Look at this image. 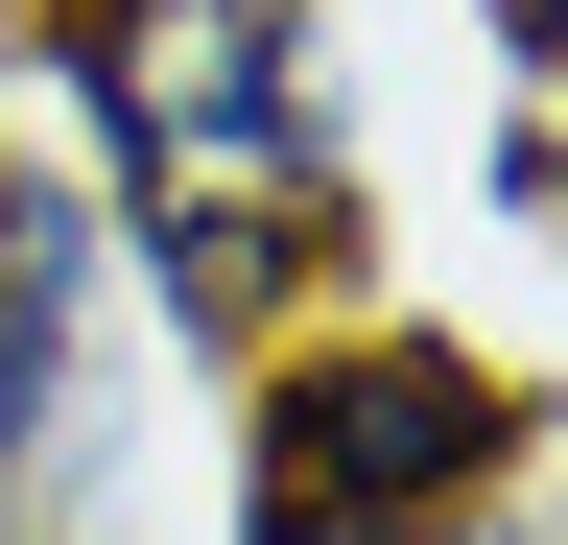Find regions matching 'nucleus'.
<instances>
[{
  "label": "nucleus",
  "mask_w": 568,
  "mask_h": 545,
  "mask_svg": "<svg viewBox=\"0 0 568 545\" xmlns=\"http://www.w3.org/2000/svg\"><path fill=\"white\" fill-rule=\"evenodd\" d=\"M0 72L190 380L379 285V143H355L332 0H0Z\"/></svg>",
  "instance_id": "1"
},
{
  "label": "nucleus",
  "mask_w": 568,
  "mask_h": 545,
  "mask_svg": "<svg viewBox=\"0 0 568 545\" xmlns=\"http://www.w3.org/2000/svg\"><path fill=\"white\" fill-rule=\"evenodd\" d=\"M166 332H142L95 190L0 119V545H142V427H166Z\"/></svg>",
  "instance_id": "3"
},
{
  "label": "nucleus",
  "mask_w": 568,
  "mask_h": 545,
  "mask_svg": "<svg viewBox=\"0 0 568 545\" xmlns=\"http://www.w3.org/2000/svg\"><path fill=\"white\" fill-rule=\"evenodd\" d=\"M426 545H568V474H545V498H474V522H426Z\"/></svg>",
  "instance_id": "6"
},
{
  "label": "nucleus",
  "mask_w": 568,
  "mask_h": 545,
  "mask_svg": "<svg viewBox=\"0 0 568 545\" xmlns=\"http://www.w3.org/2000/svg\"><path fill=\"white\" fill-rule=\"evenodd\" d=\"M474 48H497V95H568V0H474Z\"/></svg>",
  "instance_id": "5"
},
{
  "label": "nucleus",
  "mask_w": 568,
  "mask_h": 545,
  "mask_svg": "<svg viewBox=\"0 0 568 545\" xmlns=\"http://www.w3.org/2000/svg\"><path fill=\"white\" fill-rule=\"evenodd\" d=\"M497 190H521V214H545V261H568V95H521V119H497Z\"/></svg>",
  "instance_id": "4"
},
{
  "label": "nucleus",
  "mask_w": 568,
  "mask_h": 545,
  "mask_svg": "<svg viewBox=\"0 0 568 545\" xmlns=\"http://www.w3.org/2000/svg\"><path fill=\"white\" fill-rule=\"evenodd\" d=\"M545 474H568V380L403 285L213 356V545H426L474 498H545Z\"/></svg>",
  "instance_id": "2"
}]
</instances>
